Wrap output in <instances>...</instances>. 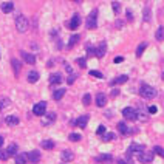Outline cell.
I'll list each match as a JSON object with an SVG mask.
<instances>
[{
    "label": "cell",
    "instance_id": "20",
    "mask_svg": "<svg viewBox=\"0 0 164 164\" xmlns=\"http://www.w3.org/2000/svg\"><path fill=\"white\" fill-rule=\"evenodd\" d=\"M112 160H113V157H112L110 153H102V155L96 157V161H98V163H109V161H112Z\"/></svg>",
    "mask_w": 164,
    "mask_h": 164
},
{
    "label": "cell",
    "instance_id": "47",
    "mask_svg": "<svg viewBox=\"0 0 164 164\" xmlns=\"http://www.w3.org/2000/svg\"><path fill=\"white\" fill-rule=\"evenodd\" d=\"M118 161V164H127V161L124 160V158H119V160H116Z\"/></svg>",
    "mask_w": 164,
    "mask_h": 164
},
{
    "label": "cell",
    "instance_id": "49",
    "mask_svg": "<svg viewBox=\"0 0 164 164\" xmlns=\"http://www.w3.org/2000/svg\"><path fill=\"white\" fill-rule=\"evenodd\" d=\"M3 146V136H0V147Z\"/></svg>",
    "mask_w": 164,
    "mask_h": 164
},
{
    "label": "cell",
    "instance_id": "44",
    "mask_svg": "<svg viewBox=\"0 0 164 164\" xmlns=\"http://www.w3.org/2000/svg\"><path fill=\"white\" fill-rule=\"evenodd\" d=\"M157 112H158V109H157L155 105H152V107H149V113H150V115H155Z\"/></svg>",
    "mask_w": 164,
    "mask_h": 164
},
{
    "label": "cell",
    "instance_id": "23",
    "mask_svg": "<svg viewBox=\"0 0 164 164\" xmlns=\"http://www.w3.org/2000/svg\"><path fill=\"white\" fill-rule=\"evenodd\" d=\"M41 146L45 150H53V149H54V141H51V139H43Z\"/></svg>",
    "mask_w": 164,
    "mask_h": 164
},
{
    "label": "cell",
    "instance_id": "24",
    "mask_svg": "<svg viewBox=\"0 0 164 164\" xmlns=\"http://www.w3.org/2000/svg\"><path fill=\"white\" fill-rule=\"evenodd\" d=\"M78 42H79V34H73V36L70 37L68 43H67V48H68V50H71V48H73Z\"/></svg>",
    "mask_w": 164,
    "mask_h": 164
},
{
    "label": "cell",
    "instance_id": "7",
    "mask_svg": "<svg viewBox=\"0 0 164 164\" xmlns=\"http://www.w3.org/2000/svg\"><path fill=\"white\" fill-rule=\"evenodd\" d=\"M79 25H81V16H79V14H75V16L70 19V22H68L67 27H68L70 30H78Z\"/></svg>",
    "mask_w": 164,
    "mask_h": 164
},
{
    "label": "cell",
    "instance_id": "48",
    "mask_svg": "<svg viewBox=\"0 0 164 164\" xmlns=\"http://www.w3.org/2000/svg\"><path fill=\"white\" fill-rule=\"evenodd\" d=\"M127 19H130V20L133 19V16H132V12H130V11H127Z\"/></svg>",
    "mask_w": 164,
    "mask_h": 164
},
{
    "label": "cell",
    "instance_id": "38",
    "mask_svg": "<svg viewBox=\"0 0 164 164\" xmlns=\"http://www.w3.org/2000/svg\"><path fill=\"white\" fill-rule=\"evenodd\" d=\"M90 76H94V78H99V79L104 78V75H102L101 71H98V70H91V71H90Z\"/></svg>",
    "mask_w": 164,
    "mask_h": 164
},
{
    "label": "cell",
    "instance_id": "16",
    "mask_svg": "<svg viewBox=\"0 0 164 164\" xmlns=\"http://www.w3.org/2000/svg\"><path fill=\"white\" fill-rule=\"evenodd\" d=\"M144 150V146L138 144V142H132V146L128 147V152L130 153H141Z\"/></svg>",
    "mask_w": 164,
    "mask_h": 164
},
{
    "label": "cell",
    "instance_id": "50",
    "mask_svg": "<svg viewBox=\"0 0 164 164\" xmlns=\"http://www.w3.org/2000/svg\"><path fill=\"white\" fill-rule=\"evenodd\" d=\"M161 78H163V81H164V73H163V76H161Z\"/></svg>",
    "mask_w": 164,
    "mask_h": 164
},
{
    "label": "cell",
    "instance_id": "15",
    "mask_svg": "<svg viewBox=\"0 0 164 164\" xmlns=\"http://www.w3.org/2000/svg\"><path fill=\"white\" fill-rule=\"evenodd\" d=\"M105 104H107V96L104 93H98V96H96V105L98 107H105Z\"/></svg>",
    "mask_w": 164,
    "mask_h": 164
},
{
    "label": "cell",
    "instance_id": "40",
    "mask_svg": "<svg viewBox=\"0 0 164 164\" xmlns=\"http://www.w3.org/2000/svg\"><path fill=\"white\" fill-rule=\"evenodd\" d=\"M96 133H98L99 136H104V133H105V125H99L98 130H96Z\"/></svg>",
    "mask_w": 164,
    "mask_h": 164
},
{
    "label": "cell",
    "instance_id": "1",
    "mask_svg": "<svg viewBox=\"0 0 164 164\" xmlns=\"http://www.w3.org/2000/svg\"><path fill=\"white\" fill-rule=\"evenodd\" d=\"M139 94H141V98H144V99H153V98H157L158 91H157L152 85L141 84V87H139Z\"/></svg>",
    "mask_w": 164,
    "mask_h": 164
},
{
    "label": "cell",
    "instance_id": "25",
    "mask_svg": "<svg viewBox=\"0 0 164 164\" xmlns=\"http://www.w3.org/2000/svg\"><path fill=\"white\" fill-rule=\"evenodd\" d=\"M39 78H41V75H39L37 71H30V73H28V82H31V84L37 82Z\"/></svg>",
    "mask_w": 164,
    "mask_h": 164
},
{
    "label": "cell",
    "instance_id": "9",
    "mask_svg": "<svg viewBox=\"0 0 164 164\" xmlns=\"http://www.w3.org/2000/svg\"><path fill=\"white\" fill-rule=\"evenodd\" d=\"M60 160L64 161V163H71L73 160H75V153L71 152V150H62V153H60Z\"/></svg>",
    "mask_w": 164,
    "mask_h": 164
},
{
    "label": "cell",
    "instance_id": "10",
    "mask_svg": "<svg viewBox=\"0 0 164 164\" xmlns=\"http://www.w3.org/2000/svg\"><path fill=\"white\" fill-rule=\"evenodd\" d=\"M27 158H28V161H31L33 164L39 163L41 161V152L39 150H31L30 153H27Z\"/></svg>",
    "mask_w": 164,
    "mask_h": 164
},
{
    "label": "cell",
    "instance_id": "18",
    "mask_svg": "<svg viewBox=\"0 0 164 164\" xmlns=\"http://www.w3.org/2000/svg\"><path fill=\"white\" fill-rule=\"evenodd\" d=\"M60 82H62L60 73H53V75L50 76V84H51V85H59Z\"/></svg>",
    "mask_w": 164,
    "mask_h": 164
},
{
    "label": "cell",
    "instance_id": "36",
    "mask_svg": "<svg viewBox=\"0 0 164 164\" xmlns=\"http://www.w3.org/2000/svg\"><path fill=\"white\" fill-rule=\"evenodd\" d=\"M112 6H113L115 14H119V12H121V3H119V2H113V3H112Z\"/></svg>",
    "mask_w": 164,
    "mask_h": 164
},
{
    "label": "cell",
    "instance_id": "12",
    "mask_svg": "<svg viewBox=\"0 0 164 164\" xmlns=\"http://www.w3.org/2000/svg\"><path fill=\"white\" fill-rule=\"evenodd\" d=\"M54 119H56V113H53V112L45 113V118L42 119V125H50L54 123Z\"/></svg>",
    "mask_w": 164,
    "mask_h": 164
},
{
    "label": "cell",
    "instance_id": "33",
    "mask_svg": "<svg viewBox=\"0 0 164 164\" xmlns=\"http://www.w3.org/2000/svg\"><path fill=\"white\" fill-rule=\"evenodd\" d=\"M90 102H91V94H84V98H82V104L87 107V105H90Z\"/></svg>",
    "mask_w": 164,
    "mask_h": 164
},
{
    "label": "cell",
    "instance_id": "22",
    "mask_svg": "<svg viewBox=\"0 0 164 164\" xmlns=\"http://www.w3.org/2000/svg\"><path fill=\"white\" fill-rule=\"evenodd\" d=\"M65 93H67V90H65V88H59V90H56V91L53 93V98H54L56 101H60V99L65 96Z\"/></svg>",
    "mask_w": 164,
    "mask_h": 164
},
{
    "label": "cell",
    "instance_id": "34",
    "mask_svg": "<svg viewBox=\"0 0 164 164\" xmlns=\"http://www.w3.org/2000/svg\"><path fill=\"white\" fill-rule=\"evenodd\" d=\"M68 139H70L71 142H78V141H81V135H79V133H71V135L68 136Z\"/></svg>",
    "mask_w": 164,
    "mask_h": 164
},
{
    "label": "cell",
    "instance_id": "8",
    "mask_svg": "<svg viewBox=\"0 0 164 164\" xmlns=\"http://www.w3.org/2000/svg\"><path fill=\"white\" fill-rule=\"evenodd\" d=\"M105 53H107V45H105V42H101L98 45V48H94V56L99 57V59H102L105 56Z\"/></svg>",
    "mask_w": 164,
    "mask_h": 164
},
{
    "label": "cell",
    "instance_id": "4",
    "mask_svg": "<svg viewBox=\"0 0 164 164\" xmlns=\"http://www.w3.org/2000/svg\"><path fill=\"white\" fill-rule=\"evenodd\" d=\"M153 155H155V153H153L152 150H142L141 153H138V160L142 164H147L153 160Z\"/></svg>",
    "mask_w": 164,
    "mask_h": 164
},
{
    "label": "cell",
    "instance_id": "37",
    "mask_svg": "<svg viewBox=\"0 0 164 164\" xmlns=\"http://www.w3.org/2000/svg\"><path fill=\"white\" fill-rule=\"evenodd\" d=\"M76 62H78V65H79L81 68H85V67H87V60H85V57H78Z\"/></svg>",
    "mask_w": 164,
    "mask_h": 164
},
{
    "label": "cell",
    "instance_id": "35",
    "mask_svg": "<svg viewBox=\"0 0 164 164\" xmlns=\"http://www.w3.org/2000/svg\"><path fill=\"white\" fill-rule=\"evenodd\" d=\"M152 152H153V153H157V155H160V157H163V158H164V149H163V147H160V146H155Z\"/></svg>",
    "mask_w": 164,
    "mask_h": 164
},
{
    "label": "cell",
    "instance_id": "13",
    "mask_svg": "<svg viewBox=\"0 0 164 164\" xmlns=\"http://www.w3.org/2000/svg\"><path fill=\"white\" fill-rule=\"evenodd\" d=\"M88 119H90L88 115H82V116H79L73 124H75V125H79L81 128H85V127H87V123H88Z\"/></svg>",
    "mask_w": 164,
    "mask_h": 164
},
{
    "label": "cell",
    "instance_id": "11",
    "mask_svg": "<svg viewBox=\"0 0 164 164\" xmlns=\"http://www.w3.org/2000/svg\"><path fill=\"white\" fill-rule=\"evenodd\" d=\"M20 56H22V59H23L27 64H30V65L36 64V56H34V54H30V53H27V51H20Z\"/></svg>",
    "mask_w": 164,
    "mask_h": 164
},
{
    "label": "cell",
    "instance_id": "2",
    "mask_svg": "<svg viewBox=\"0 0 164 164\" xmlns=\"http://www.w3.org/2000/svg\"><path fill=\"white\" fill-rule=\"evenodd\" d=\"M16 28H17V31L19 33H25L28 28H30V22H28V19L25 17V16H17L16 17Z\"/></svg>",
    "mask_w": 164,
    "mask_h": 164
},
{
    "label": "cell",
    "instance_id": "19",
    "mask_svg": "<svg viewBox=\"0 0 164 164\" xmlns=\"http://www.w3.org/2000/svg\"><path fill=\"white\" fill-rule=\"evenodd\" d=\"M5 123L8 124L9 127H16V125H19V118H17V116L9 115V116H6V118H5Z\"/></svg>",
    "mask_w": 164,
    "mask_h": 164
},
{
    "label": "cell",
    "instance_id": "6",
    "mask_svg": "<svg viewBox=\"0 0 164 164\" xmlns=\"http://www.w3.org/2000/svg\"><path fill=\"white\" fill-rule=\"evenodd\" d=\"M33 113H34L36 116H43V115L46 113V102H45V101L37 102V104L33 107Z\"/></svg>",
    "mask_w": 164,
    "mask_h": 164
},
{
    "label": "cell",
    "instance_id": "31",
    "mask_svg": "<svg viewBox=\"0 0 164 164\" xmlns=\"http://www.w3.org/2000/svg\"><path fill=\"white\" fill-rule=\"evenodd\" d=\"M101 138H102L104 142H109V141H113V139L116 138V135H115V133H107V135H104V136H101Z\"/></svg>",
    "mask_w": 164,
    "mask_h": 164
},
{
    "label": "cell",
    "instance_id": "3",
    "mask_svg": "<svg viewBox=\"0 0 164 164\" xmlns=\"http://www.w3.org/2000/svg\"><path fill=\"white\" fill-rule=\"evenodd\" d=\"M96 27H98V9H93L91 14L87 17V28L94 30Z\"/></svg>",
    "mask_w": 164,
    "mask_h": 164
},
{
    "label": "cell",
    "instance_id": "14",
    "mask_svg": "<svg viewBox=\"0 0 164 164\" xmlns=\"http://www.w3.org/2000/svg\"><path fill=\"white\" fill-rule=\"evenodd\" d=\"M2 11H3L5 14L12 12V11H14V3H12V2H3V3H2Z\"/></svg>",
    "mask_w": 164,
    "mask_h": 164
},
{
    "label": "cell",
    "instance_id": "26",
    "mask_svg": "<svg viewBox=\"0 0 164 164\" xmlns=\"http://www.w3.org/2000/svg\"><path fill=\"white\" fill-rule=\"evenodd\" d=\"M28 158H27V153H17L16 155V164H27Z\"/></svg>",
    "mask_w": 164,
    "mask_h": 164
},
{
    "label": "cell",
    "instance_id": "30",
    "mask_svg": "<svg viewBox=\"0 0 164 164\" xmlns=\"http://www.w3.org/2000/svg\"><path fill=\"white\" fill-rule=\"evenodd\" d=\"M155 37H157V41H158V42H163L164 41V28H163V27H160V28L157 30Z\"/></svg>",
    "mask_w": 164,
    "mask_h": 164
},
{
    "label": "cell",
    "instance_id": "17",
    "mask_svg": "<svg viewBox=\"0 0 164 164\" xmlns=\"http://www.w3.org/2000/svg\"><path fill=\"white\" fill-rule=\"evenodd\" d=\"M128 81V76L127 75H121V76H118V78H115L110 85H113V87H116V85H121V84H125V82Z\"/></svg>",
    "mask_w": 164,
    "mask_h": 164
},
{
    "label": "cell",
    "instance_id": "5",
    "mask_svg": "<svg viewBox=\"0 0 164 164\" xmlns=\"http://www.w3.org/2000/svg\"><path fill=\"white\" fill-rule=\"evenodd\" d=\"M136 115H138V112L135 110V109H132V107H125L123 110V116L127 119V121H136Z\"/></svg>",
    "mask_w": 164,
    "mask_h": 164
},
{
    "label": "cell",
    "instance_id": "29",
    "mask_svg": "<svg viewBox=\"0 0 164 164\" xmlns=\"http://www.w3.org/2000/svg\"><path fill=\"white\" fill-rule=\"evenodd\" d=\"M9 104H11L9 98H6V96H0V110H3V109L8 107Z\"/></svg>",
    "mask_w": 164,
    "mask_h": 164
},
{
    "label": "cell",
    "instance_id": "28",
    "mask_svg": "<svg viewBox=\"0 0 164 164\" xmlns=\"http://www.w3.org/2000/svg\"><path fill=\"white\" fill-rule=\"evenodd\" d=\"M5 152L8 153V157H11V155H17V146H16V144H9L8 149H6Z\"/></svg>",
    "mask_w": 164,
    "mask_h": 164
},
{
    "label": "cell",
    "instance_id": "21",
    "mask_svg": "<svg viewBox=\"0 0 164 164\" xmlns=\"http://www.w3.org/2000/svg\"><path fill=\"white\" fill-rule=\"evenodd\" d=\"M11 65H12V68H14V73H16V76H19V73H20V68H22V64H20V60H17V59H11Z\"/></svg>",
    "mask_w": 164,
    "mask_h": 164
},
{
    "label": "cell",
    "instance_id": "51",
    "mask_svg": "<svg viewBox=\"0 0 164 164\" xmlns=\"http://www.w3.org/2000/svg\"><path fill=\"white\" fill-rule=\"evenodd\" d=\"M62 164H65V163H62Z\"/></svg>",
    "mask_w": 164,
    "mask_h": 164
},
{
    "label": "cell",
    "instance_id": "43",
    "mask_svg": "<svg viewBox=\"0 0 164 164\" xmlns=\"http://www.w3.org/2000/svg\"><path fill=\"white\" fill-rule=\"evenodd\" d=\"M0 160H2V161L8 160V153H6L5 150H2V149H0Z\"/></svg>",
    "mask_w": 164,
    "mask_h": 164
},
{
    "label": "cell",
    "instance_id": "41",
    "mask_svg": "<svg viewBox=\"0 0 164 164\" xmlns=\"http://www.w3.org/2000/svg\"><path fill=\"white\" fill-rule=\"evenodd\" d=\"M87 53H88V56H94V46L87 45Z\"/></svg>",
    "mask_w": 164,
    "mask_h": 164
},
{
    "label": "cell",
    "instance_id": "45",
    "mask_svg": "<svg viewBox=\"0 0 164 164\" xmlns=\"http://www.w3.org/2000/svg\"><path fill=\"white\" fill-rule=\"evenodd\" d=\"M113 62H115V64H121V62H124V57L123 56H118V57L113 59Z\"/></svg>",
    "mask_w": 164,
    "mask_h": 164
},
{
    "label": "cell",
    "instance_id": "27",
    "mask_svg": "<svg viewBox=\"0 0 164 164\" xmlns=\"http://www.w3.org/2000/svg\"><path fill=\"white\" fill-rule=\"evenodd\" d=\"M118 130H119L123 135H125V136L130 133V128H128V125H127L125 123H119V124H118Z\"/></svg>",
    "mask_w": 164,
    "mask_h": 164
},
{
    "label": "cell",
    "instance_id": "42",
    "mask_svg": "<svg viewBox=\"0 0 164 164\" xmlns=\"http://www.w3.org/2000/svg\"><path fill=\"white\" fill-rule=\"evenodd\" d=\"M76 78H78V76H76L75 73H73V75H70V76H68V79H67V84H73V82L76 81Z\"/></svg>",
    "mask_w": 164,
    "mask_h": 164
},
{
    "label": "cell",
    "instance_id": "39",
    "mask_svg": "<svg viewBox=\"0 0 164 164\" xmlns=\"http://www.w3.org/2000/svg\"><path fill=\"white\" fill-rule=\"evenodd\" d=\"M144 20H146V22L150 20V8H149V6H146V9H144Z\"/></svg>",
    "mask_w": 164,
    "mask_h": 164
},
{
    "label": "cell",
    "instance_id": "32",
    "mask_svg": "<svg viewBox=\"0 0 164 164\" xmlns=\"http://www.w3.org/2000/svg\"><path fill=\"white\" fill-rule=\"evenodd\" d=\"M146 48H147V43H146V42H144V43H141V45L138 46V50H136V56L139 57V56H141V54L146 51Z\"/></svg>",
    "mask_w": 164,
    "mask_h": 164
},
{
    "label": "cell",
    "instance_id": "46",
    "mask_svg": "<svg viewBox=\"0 0 164 164\" xmlns=\"http://www.w3.org/2000/svg\"><path fill=\"white\" fill-rule=\"evenodd\" d=\"M118 94H119V90L118 88H113L112 90V96H118Z\"/></svg>",
    "mask_w": 164,
    "mask_h": 164
}]
</instances>
